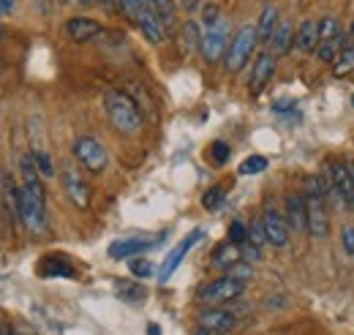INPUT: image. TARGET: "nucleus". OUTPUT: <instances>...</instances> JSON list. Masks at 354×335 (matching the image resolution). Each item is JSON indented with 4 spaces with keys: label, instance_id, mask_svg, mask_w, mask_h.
Wrapping results in <instances>:
<instances>
[{
    "label": "nucleus",
    "instance_id": "1",
    "mask_svg": "<svg viewBox=\"0 0 354 335\" xmlns=\"http://www.w3.org/2000/svg\"><path fill=\"white\" fill-rule=\"evenodd\" d=\"M104 109H106V118H109V123H112L115 131H120L126 136H133V134L142 131V112H139L136 101L129 93L109 90L104 96Z\"/></svg>",
    "mask_w": 354,
    "mask_h": 335
},
{
    "label": "nucleus",
    "instance_id": "2",
    "mask_svg": "<svg viewBox=\"0 0 354 335\" xmlns=\"http://www.w3.org/2000/svg\"><path fill=\"white\" fill-rule=\"evenodd\" d=\"M259 44V33H257V25H243L237 30V36L229 44V52H226V69L232 74H237L243 66H248L254 49Z\"/></svg>",
    "mask_w": 354,
    "mask_h": 335
},
{
    "label": "nucleus",
    "instance_id": "3",
    "mask_svg": "<svg viewBox=\"0 0 354 335\" xmlns=\"http://www.w3.org/2000/svg\"><path fill=\"white\" fill-rule=\"evenodd\" d=\"M245 287H248V281L234 278V275H229V273H226L223 278H216V281L205 284V287L196 292V300L210 302V305H218V302H232V300H237L240 294L245 292Z\"/></svg>",
    "mask_w": 354,
    "mask_h": 335
},
{
    "label": "nucleus",
    "instance_id": "4",
    "mask_svg": "<svg viewBox=\"0 0 354 335\" xmlns=\"http://www.w3.org/2000/svg\"><path fill=\"white\" fill-rule=\"evenodd\" d=\"M74 156H77V161L88 169V172H93V174L104 172L106 164H109L106 147H104L95 136H80V139L74 142Z\"/></svg>",
    "mask_w": 354,
    "mask_h": 335
},
{
    "label": "nucleus",
    "instance_id": "5",
    "mask_svg": "<svg viewBox=\"0 0 354 335\" xmlns=\"http://www.w3.org/2000/svg\"><path fill=\"white\" fill-rule=\"evenodd\" d=\"M199 52H202V57H205L210 66H213V63H218L223 55L229 52V22H226L223 17H221V22H218V25H213V28H207V30H205Z\"/></svg>",
    "mask_w": 354,
    "mask_h": 335
},
{
    "label": "nucleus",
    "instance_id": "6",
    "mask_svg": "<svg viewBox=\"0 0 354 335\" xmlns=\"http://www.w3.org/2000/svg\"><path fill=\"white\" fill-rule=\"evenodd\" d=\"M262 226H265L267 243L272 248H286V243H289V224H286V218L275 210V205L270 199L265 202V210H262Z\"/></svg>",
    "mask_w": 354,
    "mask_h": 335
},
{
    "label": "nucleus",
    "instance_id": "7",
    "mask_svg": "<svg viewBox=\"0 0 354 335\" xmlns=\"http://www.w3.org/2000/svg\"><path fill=\"white\" fill-rule=\"evenodd\" d=\"M60 180H63L66 197H68V199H71L77 208H88V205H90V188H88V183L82 180V174L71 167V164H63Z\"/></svg>",
    "mask_w": 354,
    "mask_h": 335
},
{
    "label": "nucleus",
    "instance_id": "8",
    "mask_svg": "<svg viewBox=\"0 0 354 335\" xmlns=\"http://www.w3.org/2000/svg\"><path fill=\"white\" fill-rule=\"evenodd\" d=\"M202 237H205V232H202V229H194V232H191V235H188V237H185V240L177 246L175 251L164 259V264H161V270H158V281H161V284H167V281L175 275V270L180 267V262L188 256V251H191V248H194V246H196Z\"/></svg>",
    "mask_w": 354,
    "mask_h": 335
},
{
    "label": "nucleus",
    "instance_id": "9",
    "mask_svg": "<svg viewBox=\"0 0 354 335\" xmlns=\"http://www.w3.org/2000/svg\"><path fill=\"white\" fill-rule=\"evenodd\" d=\"M275 63H278V55L265 49L257 63H254V71H251V80H248V87H251V96H259L265 90V84L270 82V77L275 74Z\"/></svg>",
    "mask_w": 354,
    "mask_h": 335
},
{
    "label": "nucleus",
    "instance_id": "10",
    "mask_svg": "<svg viewBox=\"0 0 354 335\" xmlns=\"http://www.w3.org/2000/svg\"><path fill=\"white\" fill-rule=\"evenodd\" d=\"M283 218L289 224V232H308V212H306V194H289Z\"/></svg>",
    "mask_w": 354,
    "mask_h": 335
},
{
    "label": "nucleus",
    "instance_id": "11",
    "mask_svg": "<svg viewBox=\"0 0 354 335\" xmlns=\"http://www.w3.org/2000/svg\"><path fill=\"white\" fill-rule=\"evenodd\" d=\"M237 325V314L226 308H205L199 314V327H207L210 333H229Z\"/></svg>",
    "mask_w": 354,
    "mask_h": 335
},
{
    "label": "nucleus",
    "instance_id": "12",
    "mask_svg": "<svg viewBox=\"0 0 354 335\" xmlns=\"http://www.w3.org/2000/svg\"><path fill=\"white\" fill-rule=\"evenodd\" d=\"M101 30H104L101 22H95V19H90V17H71V19L66 22V33L77 44L93 42L95 36H101Z\"/></svg>",
    "mask_w": 354,
    "mask_h": 335
},
{
    "label": "nucleus",
    "instance_id": "13",
    "mask_svg": "<svg viewBox=\"0 0 354 335\" xmlns=\"http://www.w3.org/2000/svg\"><path fill=\"white\" fill-rule=\"evenodd\" d=\"M330 172L335 177V183H338V191H341L346 208L354 210V169L349 164H344V161H330Z\"/></svg>",
    "mask_w": 354,
    "mask_h": 335
},
{
    "label": "nucleus",
    "instance_id": "14",
    "mask_svg": "<svg viewBox=\"0 0 354 335\" xmlns=\"http://www.w3.org/2000/svg\"><path fill=\"white\" fill-rule=\"evenodd\" d=\"M150 248H156V243H153V240L126 237V240H115V243L109 246V256H112V259H133V256L150 251Z\"/></svg>",
    "mask_w": 354,
    "mask_h": 335
},
{
    "label": "nucleus",
    "instance_id": "15",
    "mask_svg": "<svg viewBox=\"0 0 354 335\" xmlns=\"http://www.w3.org/2000/svg\"><path fill=\"white\" fill-rule=\"evenodd\" d=\"M316 44H319V22L316 19H303L297 33H295V49L308 55L316 49Z\"/></svg>",
    "mask_w": 354,
    "mask_h": 335
},
{
    "label": "nucleus",
    "instance_id": "16",
    "mask_svg": "<svg viewBox=\"0 0 354 335\" xmlns=\"http://www.w3.org/2000/svg\"><path fill=\"white\" fill-rule=\"evenodd\" d=\"M295 25L289 22V19H281L278 22V28H275V33H272V39H270V52H275V55H286V52H292V46H295Z\"/></svg>",
    "mask_w": 354,
    "mask_h": 335
},
{
    "label": "nucleus",
    "instance_id": "17",
    "mask_svg": "<svg viewBox=\"0 0 354 335\" xmlns=\"http://www.w3.org/2000/svg\"><path fill=\"white\" fill-rule=\"evenodd\" d=\"M319 183H322V194H324V202H327V205H333V208H346V202H344V197H341V191H338V183H335V177H333V172H330V164L319 172Z\"/></svg>",
    "mask_w": 354,
    "mask_h": 335
},
{
    "label": "nucleus",
    "instance_id": "18",
    "mask_svg": "<svg viewBox=\"0 0 354 335\" xmlns=\"http://www.w3.org/2000/svg\"><path fill=\"white\" fill-rule=\"evenodd\" d=\"M278 22H281V14H278V8H275L272 3H267L265 8H262V14H259V22H257V33H259V42L270 44L272 33H275V28H278Z\"/></svg>",
    "mask_w": 354,
    "mask_h": 335
},
{
    "label": "nucleus",
    "instance_id": "19",
    "mask_svg": "<svg viewBox=\"0 0 354 335\" xmlns=\"http://www.w3.org/2000/svg\"><path fill=\"white\" fill-rule=\"evenodd\" d=\"M243 259V253H240V246H234V243H221L216 251H213V267H218V270H229L232 264H237Z\"/></svg>",
    "mask_w": 354,
    "mask_h": 335
},
{
    "label": "nucleus",
    "instance_id": "20",
    "mask_svg": "<svg viewBox=\"0 0 354 335\" xmlns=\"http://www.w3.org/2000/svg\"><path fill=\"white\" fill-rule=\"evenodd\" d=\"M344 44H346V33H344V36H338V39H330V42H319L316 44V49H313V55H316V60H322V63L333 66V63H335V57L341 55Z\"/></svg>",
    "mask_w": 354,
    "mask_h": 335
},
{
    "label": "nucleus",
    "instance_id": "21",
    "mask_svg": "<svg viewBox=\"0 0 354 335\" xmlns=\"http://www.w3.org/2000/svg\"><path fill=\"white\" fill-rule=\"evenodd\" d=\"M41 275H63V278H71V275H77V270H74L63 256H44V259H41Z\"/></svg>",
    "mask_w": 354,
    "mask_h": 335
},
{
    "label": "nucleus",
    "instance_id": "22",
    "mask_svg": "<svg viewBox=\"0 0 354 335\" xmlns=\"http://www.w3.org/2000/svg\"><path fill=\"white\" fill-rule=\"evenodd\" d=\"M153 3V11L158 14V19L164 22L167 33H172L177 25V3L175 0H150Z\"/></svg>",
    "mask_w": 354,
    "mask_h": 335
},
{
    "label": "nucleus",
    "instance_id": "23",
    "mask_svg": "<svg viewBox=\"0 0 354 335\" xmlns=\"http://www.w3.org/2000/svg\"><path fill=\"white\" fill-rule=\"evenodd\" d=\"M202 36H205L202 25H199L196 19H188V22L183 25V44H185V52L199 49V46H202Z\"/></svg>",
    "mask_w": 354,
    "mask_h": 335
},
{
    "label": "nucleus",
    "instance_id": "24",
    "mask_svg": "<svg viewBox=\"0 0 354 335\" xmlns=\"http://www.w3.org/2000/svg\"><path fill=\"white\" fill-rule=\"evenodd\" d=\"M333 74L335 77H349V74H354V46L341 49V55L333 63Z\"/></svg>",
    "mask_w": 354,
    "mask_h": 335
},
{
    "label": "nucleus",
    "instance_id": "25",
    "mask_svg": "<svg viewBox=\"0 0 354 335\" xmlns=\"http://www.w3.org/2000/svg\"><path fill=\"white\" fill-rule=\"evenodd\" d=\"M338 36H344L341 22L335 17H322L319 19V42H330V39H338Z\"/></svg>",
    "mask_w": 354,
    "mask_h": 335
},
{
    "label": "nucleus",
    "instance_id": "26",
    "mask_svg": "<svg viewBox=\"0 0 354 335\" xmlns=\"http://www.w3.org/2000/svg\"><path fill=\"white\" fill-rule=\"evenodd\" d=\"M118 3H120L123 17H126V19H131L133 25L139 22V17L145 14V8L150 6V0H118Z\"/></svg>",
    "mask_w": 354,
    "mask_h": 335
},
{
    "label": "nucleus",
    "instance_id": "27",
    "mask_svg": "<svg viewBox=\"0 0 354 335\" xmlns=\"http://www.w3.org/2000/svg\"><path fill=\"white\" fill-rule=\"evenodd\" d=\"M267 169V159L265 156H248L240 169H237V174H243V177H254V174H262Z\"/></svg>",
    "mask_w": 354,
    "mask_h": 335
},
{
    "label": "nucleus",
    "instance_id": "28",
    "mask_svg": "<svg viewBox=\"0 0 354 335\" xmlns=\"http://www.w3.org/2000/svg\"><path fill=\"white\" fill-rule=\"evenodd\" d=\"M223 202H226V191H223V185H210V188L205 191V197H202L205 210H218Z\"/></svg>",
    "mask_w": 354,
    "mask_h": 335
},
{
    "label": "nucleus",
    "instance_id": "29",
    "mask_svg": "<svg viewBox=\"0 0 354 335\" xmlns=\"http://www.w3.org/2000/svg\"><path fill=\"white\" fill-rule=\"evenodd\" d=\"M207 153H210V161H213L216 167H223V164L229 161V156H232V147H229L223 139H216V142L207 147Z\"/></svg>",
    "mask_w": 354,
    "mask_h": 335
},
{
    "label": "nucleus",
    "instance_id": "30",
    "mask_svg": "<svg viewBox=\"0 0 354 335\" xmlns=\"http://www.w3.org/2000/svg\"><path fill=\"white\" fill-rule=\"evenodd\" d=\"M33 156V161H36V169L41 172V177H55V164H52V159H49V153L46 150H33L30 153Z\"/></svg>",
    "mask_w": 354,
    "mask_h": 335
},
{
    "label": "nucleus",
    "instance_id": "31",
    "mask_svg": "<svg viewBox=\"0 0 354 335\" xmlns=\"http://www.w3.org/2000/svg\"><path fill=\"white\" fill-rule=\"evenodd\" d=\"M218 22H221V8L216 3H205L202 6V30H207V28H213Z\"/></svg>",
    "mask_w": 354,
    "mask_h": 335
},
{
    "label": "nucleus",
    "instance_id": "32",
    "mask_svg": "<svg viewBox=\"0 0 354 335\" xmlns=\"http://www.w3.org/2000/svg\"><path fill=\"white\" fill-rule=\"evenodd\" d=\"M129 270L136 278H150L153 275V262H147L142 256H133V259H129Z\"/></svg>",
    "mask_w": 354,
    "mask_h": 335
},
{
    "label": "nucleus",
    "instance_id": "33",
    "mask_svg": "<svg viewBox=\"0 0 354 335\" xmlns=\"http://www.w3.org/2000/svg\"><path fill=\"white\" fill-rule=\"evenodd\" d=\"M118 294H120L123 300L133 302V300H142V297H145V289L131 284V281H118Z\"/></svg>",
    "mask_w": 354,
    "mask_h": 335
},
{
    "label": "nucleus",
    "instance_id": "34",
    "mask_svg": "<svg viewBox=\"0 0 354 335\" xmlns=\"http://www.w3.org/2000/svg\"><path fill=\"white\" fill-rule=\"evenodd\" d=\"M229 243H234V246L248 243V226L243 221H232V226H229Z\"/></svg>",
    "mask_w": 354,
    "mask_h": 335
},
{
    "label": "nucleus",
    "instance_id": "35",
    "mask_svg": "<svg viewBox=\"0 0 354 335\" xmlns=\"http://www.w3.org/2000/svg\"><path fill=\"white\" fill-rule=\"evenodd\" d=\"M248 240H251L254 246H259V248H265V246H267V235H265L262 221H254V224L248 226Z\"/></svg>",
    "mask_w": 354,
    "mask_h": 335
},
{
    "label": "nucleus",
    "instance_id": "36",
    "mask_svg": "<svg viewBox=\"0 0 354 335\" xmlns=\"http://www.w3.org/2000/svg\"><path fill=\"white\" fill-rule=\"evenodd\" d=\"M240 253H243V262H251V264H254V262H259V259H262V248H259V246H254V243H251V240H248V243H243V246H240Z\"/></svg>",
    "mask_w": 354,
    "mask_h": 335
},
{
    "label": "nucleus",
    "instance_id": "37",
    "mask_svg": "<svg viewBox=\"0 0 354 335\" xmlns=\"http://www.w3.org/2000/svg\"><path fill=\"white\" fill-rule=\"evenodd\" d=\"M341 246H344V251L354 256V226H344V232H341Z\"/></svg>",
    "mask_w": 354,
    "mask_h": 335
},
{
    "label": "nucleus",
    "instance_id": "38",
    "mask_svg": "<svg viewBox=\"0 0 354 335\" xmlns=\"http://www.w3.org/2000/svg\"><path fill=\"white\" fill-rule=\"evenodd\" d=\"M180 8H183L185 14H194V11L202 8V0H180Z\"/></svg>",
    "mask_w": 354,
    "mask_h": 335
},
{
    "label": "nucleus",
    "instance_id": "39",
    "mask_svg": "<svg viewBox=\"0 0 354 335\" xmlns=\"http://www.w3.org/2000/svg\"><path fill=\"white\" fill-rule=\"evenodd\" d=\"M17 8V0H0V17H6V14H11Z\"/></svg>",
    "mask_w": 354,
    "mask_h": 335
},
{
    "label": "nucleus",
    "instance_id": "40",
    "mask_svg": "<svg viewBox=\"0 0 354 335\" xmlns=\"http://www.w3.org/2000/svg\"><path fill=\"white\" fill-rule=\"evenodd\" d=\"M98 3H101V6H104V8H106V11H109V14H112V11H118V8H120V3H118V0H98Z\"/></svg>",
    "mask_w": 354,
    "mask_h": 335
},
{
    "label": "nucleus",
    "instance_id": "41",
    "mask_svg": "<svg viewBox=\"0 0 354 335\" xmlns=\"http://www.w3.org/2000/svg\"><path fill=\"white\" fill-rule=\"evenodd\" d=\"M0 335H14V330H11L8 322H0Z\"/></svg>",
    "mask_w": 354,
    "mask_h": 335
},
{
    "label": "nucleus",
    "instance_id": "42",
    "mask_svg": "<svg viewBox=\"0 0 354 335\" xmlns=\"http://www.w3.org/2000/svg\"><path fill=\"white\" fill-rule=\"evenodd\" d=\"M147 335H161V327L158 325H147Z\"/></svg>",
    "mask_w": 354,
    "mask_h": 335
},
{
    "label": "nucleus",
    "instance_id": "43",
    "mask_svg": "<svg viewBox=\"0 0 354 335\" xmlns=\"http://www.w3.org/2000/svg\"><path fill=\"white\" fill-rule=\"evenodd\" d=\"M346 39H349V44L354 46V22L349 25V30H346Z\"/></svg>",
    "mask_w": 354,
    "mask_h": 335
},
{
    "label": "nucleus",
    "instance_id": "44",
    "mask_svg": "<svg viewBox=\"0 0 354 335\" xmlns=\"http://www.w3.org/2000/svg\"><path fill=\"white\" fill-rule=\"evenodd\" d=\"M77 3H80V6H85V8H90V6H95L98 0H77Z\"/></svg>",
    "mask_w": 354,
    "mask_h": 335
},
{
    "label": "nucleus",
    "instance_id": "45",
    "mask_svg": "<svg viewBox=\"0 0 354 335\" xmlns=\"http://www.w3.org/2000/svg\"><path fill=\"white\" fill-rule=\"evenodd\" d=\"M0 202H3V188H0Z\"/></svg>",
    "mask_w": 354,
    "mask_h": 335
},
{
    "label": "nucleus",
    "instance_id": "46",
    "mask_svg": "<svg viewBox=\"0 0 354 335\" xmlns=\"http://www.w3.org/2000/svg\"><path fill=\"white\" fill-rule=\"evenodd\" d=\"M0 39H3V28H0Z\"/></svg>",
    "mask_w": 354,
    "mask_h": 335
},
{
    "label": "nucleus",
    "instance_id": "47",
    "mask_svg": "<svg viewBox=\"0 0 354 335\" xmlns=\"http://www.w3.org/2000/svg\"><path fill=\"white\" fill-rule=\"evenodd\" d=\"M63 3H68V0H63Z\"/></svg>",
    "mask_w": 354,
    "mask_h": 335
}]
</instances>
